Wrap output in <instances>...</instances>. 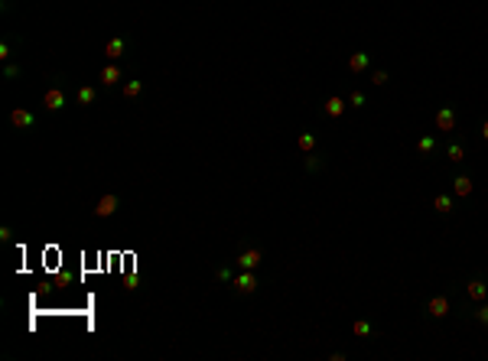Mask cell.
Listing matches in <instances>:
<instances>
[{
	"label": "cell",
	"instance_id": "obj_1",
	"mask_svg": "<svg viewBox=\"0 0 488 361\" xmlns=\"http://www.w3.org/2000/svg\"><path fill=\"white\" fill-rule=\"evenodd\" d=\"M65 91H62L59 85H52V88H46V94H42V104H46V111H62L65 108Z\"/></svg>",
	"mask_w": 488,
	"mask_h": 361
},
{
	"label": "cell",
	"instance_id": "obj_2",
	"mask_svg": "<svg viewBox=\"0 0 488 361\" xmlns=\"http://www.w3.org/2000/svg\"><path fill=\"white\" fill-rule=\"evenodd\" d=\"M118 205H121V199L114 196V192L101 196V199H98V205H95V218H111L114 212H118Z\"/></svg>",
	"mask_w": 488,
	"mask_h": 361
},
{
	"label": "cell",
	"instance_id": "obj_3",
	"mask_svg": "<svg viewBox=\"0 0 488 361\" xmlns=\"http://www.w3.org/2000/svg\"><path fill=\"white\" fill-rule=\"evenodd\" d=\"M10 124L16 130H30L33 124H36V114L26 111V108H16V111H10Z\"/></svg>",
	"mask_w": 488,
	"mask_h": 361
},
{
	"label": "cell",
	"instance_id": "obj_4",
	"mask_svg": "<svg viewBox=\"0 0 488 361\" xmlns=\"http://www.w3.org/2000/svg\"><path fill=\"white\" fill-rule=\"evenodd\" d=\"M436 130H443V134L456 130V111H452L449 104H443V108L436 111Z\"/></svg>",
	"mask_w": 488,
	"mask_h": 361
},
{
	"label": "cell",
	"instance_id": "obj_5",
	"mask_svg": "<svg viewBox=\"0 0 488 361\" xmlns=\"http://www.w3.org/2000/svg\"><path fill=\"white\" fill-rule=\"evenodd\" d=\"M261 257H264V254L257 251V248H244L241 254H238V267H241V270H257Z\"/></svg>",
	"mask_w": 488,
	"mask_h": 361
},
{
	"label": "cell",
	"instance_id": "obj_6",
	"mask_svg": "<svg viewBox=\"0 0 488 361\" xmlns=\"http://www.w3.org/2000/svg\"><path fill=\"white\" fill-rule=\"evenodd\" d=\"M235 290H238V293H254V290H257L254 270H241V274L235 277Z\"/></svg>",
	"mask_w": 488,
	"mask_h": 361
},
{
	"label": "cell",
	"instance_id": "obj_7",
	"mask_svg": "<svg viewBox=\"0 0 488 361\" xmlns=\"http://www.w3.org/2000/svg\"><path fill=\"white\" fill-rule=\"evenodd\" d=\"M98 78H101V85H108V88H111V85H118L121 78H124V68H121L118 62H111V65H104V68H101V75H98Z\"/></svg>",
	"mask_w": 488,
	"mask_h": 361
},
{
	"label": "cell",
	"instance_id": "obj_8",
	"mask_svg": "<svg viewBox=\"0 0 488 361\" xmlns=\"http://www.w3.org/2000/svg\"><path fill=\"white\" fill-rule=\"evenodd\" d=\"M427 309H430V316L443 319V316H449V299H446V296H433L430 303H427Z\"/></svg>",
	"mask_w": 488,
	"mask_h": 361
},
{
	"label": "cell",
	"instance_id": "obj_9",
	"mask_svg": "<svg viewBox=\"0 0 488 361\" xmlns=\"http://www.w3.org/2000/svg\"><path fill=\"white\" fill-rule=\"evenodd\" d=\"M345 108H348V101H345V98H335V94H332V98L322 104V111L329 114V117H342V114H345Z\"/></svg>",
	"mask_w": 488,
	"mask_h": 361
},
{
	"label": "cell",
	"instance_id": "obj_10",
	"mask_svg": "<svg viewBox=\"0 0 488 361\" xmlns=\"http://www.w3.org/2000/svg\"><path fill=\"white\" fill-rule=\"evenodd\" d=\"M452 192H456L459 199L472 196V179H469V176H456V179H452Z\"/></svg>",
	"mask_w": 488,
	"mask_h": 361
},
{
	"label": "cell",
	"instance_id": "obj_11",
	"mask_svg": "<svg viewBox=\"0 0 488 361\" xmlns=\"http://www.w3.org/2000/svg\"><path fill=\"white\" fill-rule=\"evenodd\" d=\"M466 290H469V296H472L475 303H485V299H488V283H482V280H472Z\"/></svg>",
	"mask_w": 488,
	"mask_h": 361
},
{
	"label": "cell",
	"instance_id": "obj_12",
	"mask_svg": "<svg viewBox=\"0 0 488 361\" xmlns=\"http://www.w3.org/2000/svg\"><path fill=\"white\" fill-rule=\"evenodd\" d=\"M368 65H371L368 52H352V56H348V68H352V72H365Z\"/></svg>",
	"mask_w": 488,
	"mask_h": 361
},
{
	"label": "cell",
	"instance_id": "obj_13",
	"mask_svg": "<svg viewBox=\"0 0 488 361\" xmlns=\"http://www.w3.org/2000/svg\"><path fill=\"white\" fill-rule=\"evenodd\" d=\"M124 46H127V42H124L121 36H118V39H111V42H108V46H104V56H108V59H111V62H118V59L124 56Z\"/></svg>",
	"mask_w": 488,
	"mask_h": 361
},
{
	"label": "cell",
	"instance_id": "obj_14",
	"mask_svg": "<svg viewBox=\"0 0 488 361\" xmlns=\"http://www.w3.org/2000/svg\"><path fill=\"white\" fill-rule=\"evenodd\" d=\"M95 94H98V91H95L91 85H82V88H78V94H75V101L82 104V108H88V104H95Z\"/></svg>",
	"mask_w": 488,
	"mask_h": 361
},
{
	"label": "cell",
	"instance_id": "obj_15",
	"mask_svg": "<svg viewBox=\"0 0 488 361\" xmlns=\"http://www.w3.org/2000/svg\"><path fill=\"white\" fill-rule=\"evenodd\" d=\"M296 147H299V150H303V153L309 156V153H313V150H316V137H313V134H299Z\"/></svg>",
	"mask_w": 488,
	"mask_h": 361
},
{
	"label": "cell",
	"instance_id": "obj_16",
	"mask_svg": "<svg viewBox=\"0 0 488 361\" xmlns=\"http://www.w3.org/2000/svg\"><path fill=\"white\" fill-rule=\"evenodd\" d=\"M140 91H144V85H140L137 78H130V82H124V94H127V98H140Z\"/></svg>",
	"mask_w": 488,
	"mask_h": 361
},
{
	"label": "cell",
	"instance_id": "obj_17",
	"mask_svg": "<svg viewBox=\"0 0 488 361\" xmlns=\"http://www.w3.org/2000/svg\"><path fill=\"white\" fill-rule=\"evenodd\" d=\"M433 208L446 215V212H452V199L449 196H436V199H433Z\"/></svg>",
	"mask_w": 488,
	"mask_h": 361
},
{
	"label": "cell",
	"instance_id": "obj_18",
	"mask_svg": "<svg viewBox=\"0 0 488 361\" xmlns=\"http://www.w3.org/2000/svg\"><path fill=\"white\" fill-rule=\"evenodd\" d=\"M352 332H355V335H361V339H365V335H371V322H365V319H355V322H352Z\"/></svg>",
	"mask_w": 488,
	"mask_h": 361
},
{
	"label": "cell",
	"instance_id": "obj_19",
	"mask_svg": "<svg viewBox=\"0 0 488 361\" xmlns=\"http://www.w3.org/2000/svg\"><path fill=\"white\" fill-rule=\"evenodd\" d=\"M433 147H436V137H430V134L416 140V150H420V153H433Z\"/></svg>",
	"mask_w": 488,
	"mask_h": 361
},
{
	"label": "cell",
	"instance_id": "obj_20",
	"mask_svg": "<svg viewBox=\"0 0 488 361\" xmlns=\"http://www.w3.org/2000/svg\"><path fill=\"white\" fill-rule=\"evenodd\" d=\"M446 153H449V160H452V163H462L466 150H462V143H449V150H446Z\"/></svg>",
	"mask_w": 488,
	"mask_h": 361
},
{
	"label": "cell",
	"instance_id": "obj_21",
	"mask_svg": "<svg viewBox=\"0 0 488 361\" xmlns=\"http://www.w3.org/2000/svg\"><path fill=\"white\" fill-rule=\"evenodd\" d=\"M215 277H218V283H235V277H238V274H235L231 267H218V274H215Z\"/></svg>",
	"mask_w": 488,
	"mask_h": 361
},
{
	"label": "cell",
	"instance_id": "obj_22",
	"mask_svg": "<svg viewBox=\"0 0 488 361\" xmlns=\"http://www.w3.org/2000/svg\"><path fill=\"white\" fill-rule=\"evenodd\" d=\"M371 85H378V88H381V85H387V72H384V68L371 72Z\"/></svg>",
	"mask_w": 488,
	"mask_h": 361
},
{
	"label": "cell",
	"instance_id": "obj_23",
	"mask_svg": "<svg viewBox=\"0 0 488 361\" xmlns=\"http://www.w3.org/2000/svg\"><path fill=\"white\" fill-rule=\"evenodd\" d=\"M348 104H352V108H361V104H365V94H361V91H352V94H348Z\"/></svg>",
	"mask_w": 488,
	"mask_h": 361
},
{
	"label": "cell",
	"instance_id": "obj_24",
	"mask_svg": "<svg viewBox=\"0 0 488 361\" xmlns=\"http://www.w3.org/2000/svg\"><path fill=\"white\" fill-rule=\"evenodd\" d=\"M475 319L482 322V325H488V306H478V312H475Z\"/></svg>",
	"mask_w": 488,
	"mask_h": 361
},
{
	"label": "cell",
	"instance_id": "obj_25",
	"mask_svg": "<svg viewBox=\"0 0 488 361\" xmlns=\"http://www.w3.org/2000/svg\"><path fill=\"white\" fill-rule=\"evenodd\" d=\"M0 237H4V241H13V228L4 225V228H0Z\"/></svg>",
	"mask_w": 488,
	"mask_h": 361
},
{
	"label": "cell",
	"instance_id": "obj_26",
	"mask_svg": "<svg viewBox=\"0 0 488 361\" xmlns=\"http://www.w3.org/2000/svg\"><path fill=\"white\" fill-rule=\"evenodd\" d=\"M4 75H7V78H16V75H20V65H7Z\"/></svg>",
	"mask_w": 488,
	"mask_h": 361
},
{
	"label": "cell",
	"instance_id": "obj_27",
	"mask_svg": "<svg viewBox=\"0 0 488 361\" xmlns=\"http://www.w3.org/2000/svg\"><path fill=\"white\" fill-rule=\"evenodd\" d=\"M482 137L488 140V121H485V124H482Z\"/></svg>",
	"mask_w": 488,
	"mask_h": 361
}]
</instances>
